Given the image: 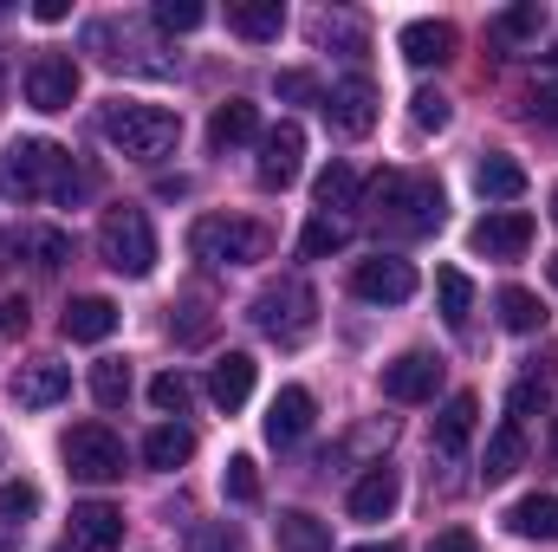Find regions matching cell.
<instances>
[{
    "mask_svg": "<svg viewBox=\"0 0 558 552\" xmlns=\"http://www.w3.org/2000/svg\"><path fill=\"white\" fill-rule=\"evenodd\" d=\"M241 143H260V105L228 98V105L208 118V149H241Z\"/></svg>",
    "mask_w": 558,
    "mask_h": 552,
    "instance_id": "obj_21",
    "label": "cell"
},
{
    "mask_svg": "<svg viewBox=\"0 0 558 552\" xmlns=\"http://www.w3.org/2000/svg\"><path fill=\"white\" fill-rule=\"evenodd\" d=\"M228 26L241 39H254V46H274L286 33V7L279 0H228Z\"/></svg>",
    "mask_w": 558,
    "mask_h": 552,
    "instance_id": "obj_24",
    "label": "cell"
},
{
    "mask_svg": "<svg viewBox=\"0 0 558 552\" xmlns=\"http://www.w3.org/2000/svg\"><path fill=\"white\" fill-rule=\"evenodd\" d=\"M0 105H7V72H0Z\"/></svg>",
    "mask_w": 558,
    "mask_h": 552,
    "instance_id": "obj_51",
    "label": "cell"
},
{
    "mask_svg": "<svg viewBox=\"0 0 558 552\" xmlns=\"http://www.w3.org/2000/svg\"><path fill=\"white\" fill-rule=\"evenodd\" d=\"M65 391H72V371H65V364H52V358H39V364H20V371H13V404H20V410H52Z\"/></svg>",
    "mask_w": 558,
    "mask_h": 552,
    "instance_id": "obj_15",
    "label": "cell"
},
{
    "mask_svg": "<svg viewBox=\"0 0 558 552\" xmlns=\"http://www.w3.org/2000/svg\"><path fill=\"white\" fill-rule=\"evenodd\" d=\"M98 131L118 143L124 156H137V163H162V156L182 143V118H175L169 105H137V98H118V105H105Z\"/></svg>",
    "mask_w": 558,
    "mask_h": 552,
    "instance_id": "obj_3",
    "label": "cell"
},
{
    "mask_svg": "<svg viewBox=\"0 0 558 552\" xmlns=\"http://www.w3.org/2000/svg\"><path fill=\"white\" fill-rule=\"evenodd\" d=\"M318 208L331 215V208H357V195H364V182H357V169L351 163H331V169H318Z\"/></svg>",
    "mask_w": 558,
    "mask_h": 552,
    "instance_id": "obj_29",
    "label": "cell"
},
{
    "mask_svg": "<svg viewBox=\"0 0 558 552\" xmlns=\"http://www.w3.org/2000/svg\"><path fill=\"white\" fill-rule=\"evenodd\" d=\"M553 286H558V261H553Z\"/></svg>",
    "mask_w": 558,
    "mask_h": 552,
    "instance_id": "obj_54",
    "label": "cell"
},
{
    "mask_svg": "<svg viewBox=\"0 0 558 552\" xmlns=\"http://www.w3.org/2000/svg\"><path fill=\"white\" fill-rule=\"evenodd\" d=\"M507 404H513V422H520V416H533L539 404H546V371H539V377H520Z\"/></svg>",
    "mask_w": 558,
    "mask_h": 552,
    "instance_id": "obj_41",
    "label": "cell"
},
{
    "mask_svg": "<svg viewBox=\"0 0 558 552\" xmlns=\"http://www.w3.org/2000/svg\"><path fill=\"white\" fill-rule=\"evenodd\" d=\"M85 189H92V176H78L72 156L46 137H20L0 156V195H7V202H39V195L72 202V195H85Z\"/></svg>",
    "mask_w": 558,
    "mask_h": 552,
    "instance_id": "obj_1",
    "label": "cell"
},
{
    "mask_svg": "<svg viewBox=\"0 0 558 552\" xmlns=\"http://www.w3.org/2000/svg\"><path fill=\"white\" fill-rule=\"evenodd\" d=\"M435 384H441V358L435 351H403V358L384 364V397L390 404H428Z\"/></svg>",
    "mask_w": 558,
    "mask_h": 552,
    "instance_id": "obj_13",
    "label": "cell"
},
{
    "mask_svg": "<svg viewBox=\"0 0 558 552\" xmlns=\"http://www.w3.org/2000/svg\"><path fill=\"white\" fill-rule=\"evenodd\" d=\"M65 475H72V481H92V488L118 481V475H124V442H118L105 422H78V429L65 435Z\"/></svg>",
    "mask_w": 558,
    "mask_h": 552,
    "instance_id": "obj_7",
    "label": "cell"
},
{
    "mask_svg": "<svg viewBox=\"0 0 558 552\" xmlns=\"http://www.w3.org/2000/svg\"><path fill=\"white\" fill-rule=\"evenodd\" d=\"M507 527H513L520 540L558 547V494H526V501H513V507H507Z\"/></svg>",
    "mask_w": 558,
    "mask_h": 552,
    "instance_id": "obj_26",
    "label": "cell"
},
{
    "mask_svg": "<svg viewBox=\"0 0 558 552\" xmlns=\"http://www.w3.org/2000/svg\"><path fill=\"white\" fill-rule=\"evenodd\" d=\"M267 248H274V235L241 215H202L189 228V254L202 267H254V261H267Z\"/></svg>",
    "mask_w": 558,
    "mask_h": 552,
    "instance_id": "obj_4",
    "label": "cell"
},
{
    "mask_svg": "<svg viewBox=\"0 0 558 552\" xmlns=\"http://www.w3.org/2000/svg\"><path fill=\"white\" fill-rule=\"evenodd\" d=\"M410 111H416L422 131H448V118H454V105H448L441 92H416V98H410Z\"/></svg>",
    "mask_w": 558,
    "mask_h": 552,
    "instance_id": "obj_40",
    "label": "cell"
},
{
    "mask_svg": "<svg viewBox=\"0 0 558 552\" xmlns=\"http://www.w3.org/2000/svg\"><path fill=\"white\" fill-rule=\"evenodd\" d=\"M111 332H118V305L105 292H85V299L65 305V338L72 345H105Z\"/></svg>",
    "mask_w": 558,
    "mask_h": 552,
    "instance_id": "obj_18",
    "label": "cell"
},
{
    "mask_svg": "<svg viewBox=\"0 0 558 552\" xmlns=\"http://www.w3.org/2000/svg\"><path fill=\"white\" fill-rule=\"evenodd\" d=\"M526 248H533V215L494 208V215L474 221V254H487V261H520Z\"/></svg>",
    "mask_w": 558,
    "mask_h": 552,
    "instance_id": "obj_12",
    "label": "cell"
},
{
    "mask_svg": "<svg viewBox=\"0 0 558 552\" xmlns=\"http://www.w3.org/2000/svg\"><path fill=\"white\" fill-rule=\"evenodd\" d=\"M279 98H292V105H325V92H318V79L312 72H279Z\"/></svg>",
    "mask_w": 558,
    "mask_h": 552,
    "instance_id": "obj_42",
    "label": "cell"
},
{
    "mask_svg": "<svg viewBox=\"0 0 558 552\" xmlns=\"http://www.w3.org/2000/svg\"><path fill=\"white\" fill-rule=\"evenodd\" d=\"M312 416H318L312 391H305V384H286L274 404H267V442H274V448H292V442L312 429Z\"/></svg>",
    "mask_w": 558,
    "mask_h": 552,
    "instance_id": "obj_16",
    "label": "cell"
},
{
    "mask_svg": "<svg viewBox=\"0 0 558 552\" xmlns=\"http://www.w3.org/2000/svg\"><path fill=\"white\" fill-rule=\"evenodd\" d=\"M26 254H33L39 274H59V267L72 261V235H59V228H33V235H26Z\"/></svg>",
    "mask_w": 558,
    "mask_h": 552,
    "instance_id": "obj_34",
    "label": "cell"
},
{
    "mask_svg": "<svg viewBox=\"0 0 558 552\" xmlns=\"http://www.w3.org/2000/svg\"><path fill=\"white\" fill-rule=\"evenodd\" d=\"M371 202H377V228L390 235H428L441 228V182L435 176H416V169H390L371 182Z\"/></svg>",
    "mask_w": 558,
    "mask_h": 552,
    "instance_id": "obj_2",
    "label": "cell"
},
{
    "mask_svg": "<svg viewBox=\"0 0 558 552\" xmlns=\"http://www.w3.org/2000/svg\"><path fill=\"white\" fill-rule=\"evenodd\" d=\"M344 241H351V228H344L338 215H312L305 235H299V254H305V261H325V254H338Z\"/></svg>",
    "mask_w": 558,
    "mask_h": 552,
    "instance_id": "obj_31",
    "label": "cell"
},
{
    "mask_svg": "<svg viewBox=\"0 0 558 552\" xmlns=\"http://www.w3.org/2000/svg\"><path fill=\"white\" fill-rule=\"evenodd\" d=\"M189 455H195V429H189V422H156V429L143 435V461L162 468V475H175Z\"/></svg>",
    "mask_w": 558,
    "mask_h": 552,
    "instance_id": "obj_25",
    "label": "cell"
},
{
    "mask_svg": "<svg viewBox=\"0 0 558 552\" xmlns=\"http://www.w3.org/2000/svg\"><path fill=\"white\" fill-rule=\"evenodd\" d=\"M397 501H403L397 468H371V475L351 488V514H357V520H390V514H397Z\"/></svg>",
    "mask_w": 558,
    "mask_h": 552,
    "instance_id": "obj_23",
    "label": "cell"
},
{
    "mask_svg": "<svg viewBox=\"0 0 558 552\" xmlns=\"http://www.w3.org/2000/svg\"><path fill=\"white\" fill-rule=\"evenodd\" d=\"M189 552H241V540L228 527H202V533H189Z\"/></svg>",
    "mask_w": 558,
    "mask_h": 552,
    "instance_id": "obj_44",
    "label": "cell"
},
{
    "mask_svg": "<svg viewBox=\"0 0 558 552\" xmlns=\"http://www.w3.org/2000/svg\"><path fill=\"white\" fill-rule=\"evenodd\" d=\"M533 118H546V124H558V79H546V85L533 92Z\"/></svg>",
    "mask_w": 558,
    "mask_h": 552,
    "instance_id": "obj_45",
    "label": "cell"
},
{
    "mask_svg": "<svg viewBox=\"0 0 558 552\" xmlns=\"http://www.w3.org/2000/svg\"><path fill=\"white\" fill-rule=\"evenodd\" d=\"M299 163H305V131L286 118L274 131H260V189H292L299 182Z\"/></svg>",
    "mask_w": 558,
    "mask_h": 552,
    "instance_id": "obj_11",
    "label": "cell"
},
{
    "mask_svg": "<svg viewBox=\"0 0 558 552\" xmlns=\"http://www.w3.org/2000/svg\"><path fill=\"white\" fill-rule=\"evenodd\" d=\"M92 397H98L105 410H124V397H131V364H124V358H98V364H92Z\"/></svg>",
    "mask_w": 558,
    "mask_h": 552,
    "instance_id": "obj_33",
    "label": "cell"
},
{
    "mask_svg": "<svg viewBox=\"0 0 558 552\" xmlns=\"http://www.w3.org/2000/svg\"><path fill=\"white\" fill-rule=\"evenodd\" d=\"M474 416H481V397H474V391H454V397L441 404V416H435V455H441V461H454V455L468 448Z\"/></svg>",
    "mask_w": 558,
    "mask_h": 552,
    "instance_id": "obj_19",
    "label": "cell"
},
{
    "mask_svg": "<svg viewBox=\"0 0 558 552\" xmlns=\"http://www.w3.org/2000/svg\"><path fill=\"white\" fill-rule=\"evenodd\" d=\"M397 46H403L410 65H441V59H454V26L448 20H410L397 33Z\"/></svg>",
    "mask_w": 558,
    "mask_h": 552,
    "instance_id": "obj_20",
    "label": "cell"
},
{
    "mask_svg": "<svg viewBox=\"0 0 558 552\" xmlns=\"http://www.w3.org/2000/svg\"><path fill=\"white\" fill-rule=\"evenodd\" d=\"M474 189H481L487 202H520V195H526V169H520L507 149H487V156L474 163Z\"/></svg>",
    "mask_w": 558,
    "mask_h": 552,
    "instance_id": "obj_22",
    "label": "cell"
},
{
    "mask_svg": "<svg viewBox=\"0 0 558 552\" xmlns=\"http://www.w3.org/2000/svg\"><path fill=\"white\" fill-rule=\"evenodd\" d=\"M149 404H156L162 416H182L189 404H195V384H189L182 371H162V377L149 384Z\"/></svg>",
    "mask_w": 558,
    "mask_h": 552,
    "instance_id": "obj_37",
    "label": "cell"
},
{
    "mask_svg": "<svg viewBox=\"0 0 558 552\" xmlns=\"http://www.w3.org/2000/svg\"><path fill=\"white\" fill-rule=\"evenodd\" d=\"M33 20H46V26H59V20H65V0H39V7H33Z\"/></svg>",
    "mask_w": 558,
    "mask_h": 552,
    "instance_id": "obj_48",
    "label": "cell"
},
{
    "mask_svg": "<svg viewBox=\"0 0 558 552\" xmlns=\"http://www.w3.org/2000/svg\"><path fill=\"white\" fill-rule=\"evenodd\" d=\"M435 299H441V319L461 332V325H468V305H474V286H468V274H461V267H441V274H435Z\"/></svg>",
    "mask_w": 558,
    "mask_h": 552,
    "instance_id": "obj_30",
    "label": "cell"
},
{
    "mask_svg": "<svg viewBox=\"0 0 558 552\" xmlns=\"http://www.w3.org/2000/svg\"><path fill=\"white\" fill-rule=\"evenodd\" d=\"M494 33H500V39H513V46H520V39H539V33H546V7H539V0L507 7V13L494 20Z\"/></svg>",
    "mask_w": 558,
    "mask_h": 552,
    "instance_id": "obj_35",
    "label": "cell"
},
{
    "mask_svg": "<svg viewBox=\"0 0 558 552\" xmlns=\"http://www.w3.org/2000/svg\"><path fill=\"white\" fill-rule=\"evenodd\" d=\"M312 312H318V292L305 279H279L254 299V325L274 338V345H299L312 332Z\"/></svg>",
    "mask_w": 558,
    "mask_h": 552,
    "instance_id": "obj_6",
    "label": "cell"
},
{
    "mask_svg": "<svg viewBox=\"0 0 558 552\" xmlns=\"http://www.w3.org/2000/svg\"><path fill=\"white\" fill-rule=\"evenodd\" d=\"M72 98H78V65L65 52H39L26 65V105L33 111H72Z\"/></svg>",
    "mask_w": 558,
    "mask_h": 552,
    "instance_id": "obj_8",
    "label": "cell"
},
{
    "mask_svg": "<svg viewBox=\"0 0 558 552\" xmlns=\"http://www.w3.org/2000/svg\"><path fill=\"white\" fill-rule=\"evenodd\" d=\"M500 325H507V332H539V325H546V305H539V292H526V286H507V292H500Z\"/></svg>",
    "mask_w": 558,
    "mask_h": 552,
    "instance_id": "obj_32",
    "label": "cell"
},
{
    "mask_svg": "<svg viewBox=\"0 0 558 552\" xmlns=\"http://www.w3.org/2000/svg\"><path fill=\"white\" fill-rule=\"evenodd\" d=\"M98 254H105L111 274L143 279L156 267V228H149V215H143V208H111V215L98 221Z\"/></svg>",
    "mask_w": 558,
    "mask_h": 552,
    "instance_id": "obj_5",
    "label": "cell"
},
{
    "mask_svg": "<svg viewBox=\"0 0 558 552\" xmlns=\"http://www.w3.org/2000/svg\"><path fill=\"white\" fill-rule=\"evenodd\" d=\"M520 461H526V435H520V422L507 416V422L487 435V455H481V481H507Z\"/></svg>",
    "mask_w": 558,
    "mask_h": 552,
    "instance_id": "obj_27",
    "label": "cell"
},
{
    "mask_svg": "<svg viewBox=\"0 0 558 552\" xmlns=\"http://www.w3.org/2000/svg\"><path fill=\"white\" fill-rule=\"evenodd\" d=\"M351 292H357V299H371V305H403V299L416 292V267H410V261H397V254L357 261V274H351Z\"/></svg>",
    "mask_w": 558,
    "mask_h": 552,
    "instance_id": "obj_10",
    "label": "cell"
},
{
    "mask_svg": "<svg viewBox=\"0 0 558 552\" xmlns=\"http://www.w3.org/2000/svg\"><path fill=\"white\" fill-rule=\"evenodd\" d=\"M428 552H481V540L454 527V533H441V540H435V547H428Z\"/></svg>",
    "mask_w": 558,
    "mask_h": 552,
    "instance_id": "obj_47",
    "label": "cell"
},
{
    "mask_svg": "<svg viewBox=\"0 0 558 552\" xmlns=\"http://www.w3.org/2000/svg\"><path fill=\"white\" fill-rule=\"evenodd\" d=\"M553 221H558V189H553Z\"/></svg>",
    "mask_w": 558,
    "mask_h": 552,
    "instance_id": "obj_52",
    "label": "cell"
},
{
    "mask_svg": "<svg viewBox=\"0 0 558 552\" xmlns=\"http://www.w3.org/2000/svg\"><path fill=\"white\" fill-rule=\"evenodd\" d=\"M124 547V514L111 501H78L72 507V552H118Z\"/></svg>",
    "mask_w": 558,
    "mask_h": 552,
    "instance_id": "obj_14",
    "label": "cell"
},
{
    "mask_svg": "<svg viewBox=\"0 0 558 552\" xmlns=\"http://www.w3.org/2000/svg\"><path fill=\"white\" fill-rule=\"evenodd\" d=\"M325 118H331L344 137H371V131H377V85H371L364 72L338 79V85L325 92Z\"/></svg>",
    "mask_w": 558,
    "mask_h": 552,
    "instance_id": "obj_9",
    "label": "cell"
},
{
    "mask_svg": "<svg viewBox=\"0 0 558 552\" xmlns=\"http://www.w3.org/2000/svg\"><path fill=\"white\" fill-rule=\"evenodd\" d=\"M33 325V305L26 299H0V338H20Z\"/></svg>",
    "mask_w": 558,
    "mask_h": 552,
    "instance_id": "obj_43",
    "label": "cell"
},
{
    "mask_svg": "<svg viewBox=\"0 0 558 552\" xmlns=\"http://www.w3.org/2000/svg\"><path fill=\"white\" fill-rule=\"evenodd\" d=\"M351 552H403L397 540H371V547H351Z\"/></svg>",
    "mask_w": 558,
    "mask_h": 552,
    "instance_id": "obj_49",
    "label": "cell"
},
{
    "mask_svg": "<svg viewBox=\"0 0 558 552\" xmlns=\"http://www.w3.org/2000/svg\"><path fill=\"white\" fill-rule=\"evenodd\" d=\"M279 552H331V527L318 520V514H305V507H292V514H279Z\"/></svg>",
    "mask_w": 558,
    "mask_h": 552,
    "instance_id": "obj_28",
    "label": "cell"
},
{
    "mask_svg": "<svg viewBox=\"0 0 558 552\" xmlns=\"http://www.w3.org/2000/svg\"><path fill=\"white\" fill-rule=\"evenodd\" d=\"M202 20H208L202 0H156V26H162V33H195Z\"/></svg>",
    "mask_w": 558,
    "mask_h": 552,
    "instance_id": "obj_38",
    "label": "cell"
},
{
    "mask_svg": "<svg viewBox=\"0 0 558 552\" xmlns=\"http://www.w3.org/2000/svg\"><path fill=\"white\" fill-rule=\"evenodd\" d=\"M39 514V488L33 481H0V520L7 527H26Z\"/></svg>",
    "mask_w": 558,
    "mask_h": 552,
    "instance_id": "obj_36",
    "label": "cell"
},
{
    "mask_svg": "<svg viewBox=\"0 0 558 552\" xmlns=\"http://www.w3.org/2000/svg\"><path fill=\"white\" fill-rule=\"evenodd\" d=\"M553 448H558V422H553Z\"/></svg>",
    "mask_w": 558,
    "mask_h": 552,
    "instance_id": "obj_53",
    "label": "cell"
},
{
    "mask_svg": "<svg viewBox=\"0 0 558 552\" xmlns=\"http://www.w3.org/2000/svg\"><path fill=\"white\" fill-rule=\"evenodd\" d=\"M221 488H228V501L254 507V501H260V468H254L247 455H234V461H228V475H221Z\"/></svg>",
    "mask_w": 558,
    "mask_h": 552,
    "instance_id": "obj_39",
    "label": "cell"
},
{
    "mask_svg": "<svg viewBox=\"0 0 558 552\" xmlns=\"http://www.w3.org/2000/svg\"><path fill=\"white\" fill-rule=\"evenodd\" d=\"M254 377H260V364H254L247 351H228V358H215V371H208V397L234 416L247 397H254Z\"/></svg>",
    "mask_w": 558,
    "mask_h": 552,
    "instance_id": "obj_17",
    "label": "cell"
},
{
    "mask_svg": "<svg viewBox=\"0 0 558 552\" xmlns=\"http://www.w3.org/2000/svg\"><path fill=\"white\" fill-rule=\"evenodd\" d=\"M182 312H189V319L169 325V332H182V338H208V312H202V305H182Z\"/></svg>",
    "mask_w": 558,
    "mask_h": 552,
    "instance_id": "obj_46",
    "label": "cell"
},
{
    "mask_svg": "<svg viewBox=\"0 0 558 552\" xmlns=\"http://www.w3.org/2000/svg\"><path fill=\"white\" fill-rule=\"evenodd\" d=\"M7 261H13V241H7V228H0V274H7Z\"/></svg>",
    "mask_w": 558,
    "mask_h": 552,
    "instance_id": "obj_50",
    "label": "cell"
}]
</instances>
